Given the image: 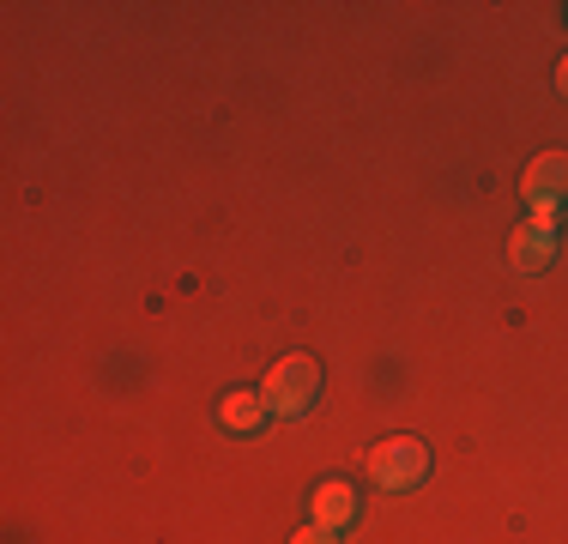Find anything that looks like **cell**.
Returning a JSON list of instances; mask_svg holds the SVG:
<instances>
[{
  "instance_id": "obj_1",
  "label": "cell",
  "mask_w": 568,
  "mask_h": 544,
  "mask_svg": "<svg viewBox=\"0 0 568 544\" xmlns=\"http://www.w3.org/2000/svg\"><path fill=\"white\" fill-rule=\"evenodd\" d=\"M266 405H273V417H303L308 405L321 400V370L315 357H284L273 363V375H266Z\"/></svg>"
},
{
  "instance_id": "obj_2",
  "label": "cell",
  "mask_w": 568,
  "mask_h": 544,
  "mask_svg": "<svg viewBox=\"0 0 568 544\" xmlns=\"http://www.w3.org/2000/svg\"><path fill=\"white\" fill-rule=\"evenodd\" d=\"M369 472L382 490H412V484H424V472H429V447L412 442V435H394V442L375 447Z\"/></svg>"
},
{
  "instance_id": "obj_3",
  "label": "cell",
  "mask_w": 568,
  "mask_h": 544,
  "mask_svg": "<svg viewBox=\"0 0 568 544\" xmlns=\"http://www.w3.org/2000/svg\"><path fill=\"white\" fill-rule=\"evenodd\" d=\"M520 194H526V206H532V212L557 218V206H568V158L562 152H545L532 170H526Z\"/></svg>"
},
{
  "instance_id": "obj_4",
  "label": "cell",
  "mask_w": 568,
  "mask_h": 544,
  "mask_svg": "<svg viewBox=\"0 0 568 544\" xmlns=\"http://www.w3.org/2000/svg\"><path fill=\"white\" fill-rule=\"evenodd\" d=\"M550 254H557V218L532 212V218H526V224L508 236V261L526 266V272H538V266L550 261Z\"/></svg>"
},
{
  "instance_id": "obj_5",
  "label": "cell",
  "mask_w": 568,
  "mask_h": 544,
  "mask_svg": "<svg viewBox=\"0 0 568 544\" xmlns=\"http://www.w3.org/2000/svg\"><path fill=\"white\" fill-rule=\"evenodd\" d=\"M219 417H224V430H236V435H254L273 417V405H266V393H230V400L219 405Z\"/></svg>"
},
{
  "instance_id": "obj_6",
  "label": "cell",
  "mask_w": 568,
  "mask_h": 544,
  "mask_svg": "<svg viewBox=\"0 0 568 544\" xmlns=\"http://www.w3.org/2000/svg\"><path fill=\"white\" fill-rule=\"evenodd\" d=\"M357 521V496H351L345 484H321L315 490V526H327V533H339V526Z\"/></svg>"
},
{
  "instance_id": "obj_7",
  "label": "cell",
  "mask_w": 568,
  "mask_h": 544,
  "mask_svg": "<svg viewBox=\"0 0 568 544\" xmlns=\"http://www.w3.org/2000/svg\"><path fill=\"white\" fill-rule=\"evenodd\" d=\"M296 544H333V533H327V526H308V533L296 538Z\"/></svg>"
},
{
  "instance_id": "obj_8",
  "label": "cell",
  "mask_w": 568,
  "mask_h": 544,
  "mask_svg": "<svg viewBox=\"0 0 568 544\" xmlns=\"http://www.w3.org/2000/svg\"><path fill=\"white\" fill-rule=\"evenodd\" d=\"M557 85H562V91H568V61H562V73H557Z\"/></svg>"
}]
</instances>
